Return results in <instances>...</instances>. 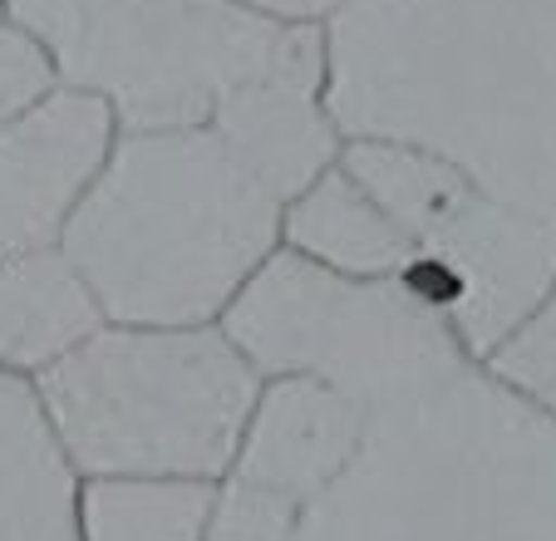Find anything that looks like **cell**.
<instances>
[{
	"label": "cell",
	"instance_id": "obj_17",
	"mask_svg": "<svg viewBox=\"0 0 556 541\" xmlns=\"http://www.w3.org/2000/svg\"><path fill=\"white\" fill-rule=\"evenodd\" d=\"M0 15H5V11H0Z\"/></svg>",
	"mask_w": 556,
	"mask_h": 541
},
{
	"label": "cell",
	"instance_id": "obj_13",
	"mask_svg": "<svg viewBox=\"0 0 556 541\" xmlns=\"http://www.w3.org/2000/svg\"><path fill=\"white\" fill-rule=\"evenodd\" d=\"M212 478H74V541H207Z\"/></svg>",
	"mask_w": 556,
	"mask_h": 541
},
{
	"label": "cell",
	"instance_id": "obj_6",
	"mask_svg": "<svg viewBox=\"0 0 556 541\" xmlns=\"http://www.w3.org/2000/svg\"><path fill=\"white\" fill-rule=\"evenodd\" d=\"M262 379L305 375L359 408L414 394L468 365L453 325L400 276H340L276 247L217 315Z\"/></svg>",
	"mask_w": 556,
	"mask_h": 541
},
{
	"label": "cell",
	"instance_id": "obj_11",
	"mask_svg": "<svg viewBox=\"0 0 556 541\" xmlns=\"http://www.w3.org/2000/svg\"><path fill=\"white\" fill-rule=\"evenodd\" d=\"M281 247L301 251L340 276H400L414 256L409 237L359 188L340 158L286 202Z\"/></svg>",
	"mask_w": 556,
	"mask_h": 541
},
{
	"label": "cell",
	"instance_id": "obj_4",
	"mask_svg": "<svg viewBox=\"0 0 556 541\" xmlns=\"http://www.w3.org/2000/svg\"><path fill=\"white\" fill-rule=\"evenodd\" d=\"M74 478H212L227 473L262 375L222 325L104 320L30 379Z\"/></svg>",
	"mask_w": 556,
	"mask_h": 541
},
{
	"label": "cell",
	"instance_id": "obj_7",
	"mask_svg": "<svg viewBox=\"0 0 556 541\" xmlns=\"http://www.w3.org/2000/svg\"><path fill=\"white\" fill-rule=\"evenodd\" d=\"M404 281L439 305L468 360L483 365L556 281V227L458 183L414 231Z\"/></svg>",
	"mask_w": 556,
	"mask_h": 541
},
{
	"label": "cell",
	"instance_id": "obj_16",
	"mask_svg": "<svg viewBox=\"0 0 556 541\" xmlns=\"http://www.w3.org/2000/svg\"><path fill=\"white\" fill-rule=\"evenodd\" d=\"M247 11L256 15H271V21H286V25H326L345 11L350 0H237Z\"/></svg>",
	"mask_w": 556,
	"mask_h": 541
},
{
	"label": "cell",
	"instance_id": "obj_8",
	"mask_svg": "<svg viewBox=\"0 0 556 541\" xmlns=\"http://www.w3.org/2000/svg\"><path fill=\"white\" fill-rule=\"evenodd\" d=\"M365 408L305 375L262 379L227 473L212 488L207 541H291L311 507L350 463Z\"/></svg>",
	"mask_w": 556,
	"mask_h": 541
},
{
	"label": "cell",
	"instance_id": "obj_9",
	"mask_svg": "<svg viewBox=\"0 0 556 541\" xmlns=\"http://www.w3.org/2000/svg\"><path fill=\"white\" fill-rule=\"evenodd\" d=\"M114 138V109L70 84L0 124V256L60 241Z\"/></svg>",
	"mask_w": 556,
	"mask_h": 541
},
{
	"label": "cell",
	"instance_id": "obj_10",
	"mask_svg": "<svg viewBox=\"0 0 556 541\" xmlns=\"http://www.w3.org/2000/svg\"><path fill=\"white\" fill-rule=\"evenodd\" d=\"M104 325L94 291L54 247L0 256V369L35 379Z\"/></svg>",
	"mask_w": 556,
	"mask_h": 541
},
{
	"label": "cell",
	"instance_id": "obj_5",
	"mask_svg": "<svg viewBox=\"0 0 556 541\" xmlns=\"http://www.w3.org/2000/svg\"><path fill=\"white\" fill-rule=\"evenodd\" d=\"M54 64L104 99L118 128L207 124L242 84L326 70L320 25H286L237 0H0Z\"/></svg>",
	"mask_w": 556,
	"mask_h": 541
},
{
	"label": "cell",
	"instance_id": "obj_1",
	"mask_svg": "<svg viewBox=\"0 0 556 541\" xmlns=\"http://www.w3.org/2000/svg\"><path fill=\"white\" fill-rule=\"evenodd\" d=\"M340 138H389L556 227V0H350L320 25Z\"/></svg>",
	"mask_w": 556,
	"mask_h": 541
},
{
	"label": "cell",
	"instance_id": "obj_2",
	"mask_svg": "<svg viewBox=\"0 0 556 541\" xmlns=\"http://www.w3.org/2000/svg\"><path fill=\"white\" fill-rule=\"evenodd\" d=\"M291 541H556V414L478 360L384 399Z\"/></svg>",
	"mask_w": 556,
	"mask_h": 541
},
{
	"label": "cell",
	"instance_id": "obj_14",
	"mask_svg": "<svg viewBox=\"0 0 556 541\" xmlns=\"http://www.w3.org/2000/svg\"><path fill=\"white\" fill-rule=\"evenodd\" d=\"M483 365L493 369L497 379H507L517 394L536 399L542 408L556 414V281L546 286L536 311L488 354Z\"/></svg>",
	"mask_w": 556,
	"mask_h": 541
},
{
	"label": "cell",
	"instance_id": "obj_15",
	"mask_svg": "<svg viewBox=\"0 0 556 541\" xmlns=\"http://www.w3.org/2000/svg\"><path fill=\"white\" fill-rule=\"evenodd\" d=\"M54 64L11 15H0V124L54 89Z\"/></svg>",
	"mask_w": 556,
	"mask_h": 541
},
{
	"label": "cell",
	"instance_id": "obj_12",
	"mask_svg": "<svg viewBox=\"0 0 556 541\" xmlns=\"http://www.w3.org/2000/svg\"><path fill=\"white\" fill-rule=\"evenodd\" d=\"M0 541H74V473L40 418L30 379L0 369Z\"/></svg>",
	"mask_w": 556,
	"mask_h": 541
},
{
	"label": "cell",
	"instance_id": "obj_3",
	"mask_svg": "<svg viewBox=\"0 0 556 541\" xmlns=\"http://www.w3.org/2000/svg\"><path fill=\"white\" fill-rule=\"evenodd\" d=\"M286 202L212 124L118 128L60 231L114 325H212L281 247Z\"/></svg>",
	"mask_w": 556,
	"mask_h": 541
}]
</instances>
